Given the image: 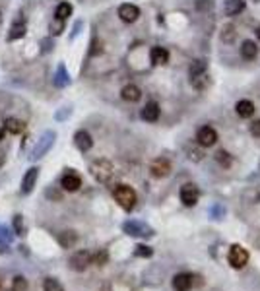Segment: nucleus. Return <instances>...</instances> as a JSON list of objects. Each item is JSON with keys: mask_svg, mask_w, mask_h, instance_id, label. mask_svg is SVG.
Wrapping results in <instances>:
<instances>
[{"mask_svg": "<svg viewBox=\"0 0 260 291\" xmlns=\"http://www.w3.org/2000/svg\"><path fill=\"white\" fill-rule=\"evenodd\" d=\"M113 198L115 202L125 210V212H132L136 202H138V196H136V191L129 187V185H117L113 189Z\"/></svg>", "mask_w": 260, "mask_h": 291, "instance_id": "f257e3e1", "label": "nucleus"}, {"mask_svg": "<svg viewBox=\"0 0 260 291\" xmlns=\"http://www.w3.org/2000/svg\"><path fill=\"white\" fill-rule=\"evenodd\" d=\"M123 231L129 237H138V239H152V237H156V229L152 226H148L146 222H140V220H127L123 224Z\"/></svg>", "mask_w": 260, "mask_h": 291, "instance_id": "f03ea898", "label": "nucleus"}, {"mask_svg": "<svg viewBox=\"0 0 260 291\" xmlns=\"http://www.w3.org/2000/svg\"><path fill=\"white\" fill-rule=\"evenodd\" d=\"M90 173L99 183H109L113 179V175H115V167L109 160L101 158V160H96V162L90 163Z\"/></svg>", "mask_w": 260, "mask_h": 291, "instance_id": "7ed1b4c3", "label": "nucleus"}, {"mask_svg": "<svg viewBox=\"0 0 260 291\" xmlns=\"http://www.w3.org/2000/svg\"><path fill=\"white\" fill-rule=\"evenodd\" d=\"M249 259H251V255H249V251L243 247V245H231L228 251V262L229 266L233 268V270H243L247 264H249Z\"/></svg>", "mask_w": 260, "mask_h": 291, "instance_id": "20e7f679", "label": "nucleus"}, {"mask_svg": "<svg viewBox=\"0 0 260 291\" xmlns=\"http://www.w3.org/2000/svg\"><path fill=\"white\" fill-rule=\"evenodd\" d=\"M68 266L74 272H86L92 266V253L90 251H76L70 259H68Z\"/></svg>", "mask_w": 260, "mask_h": 291, "instance_id": "39448f33", "label": "nucleus"}, {"mask_svg": "<svg viewBox=\"0 0 260 291\" xmlns=\"http://www.w3.org/2000/svg\"><path fill=\"white\" fill-rule=\"evenodd\" d=\"M179 198H181L183 206L193 208V206L198 204V200H200V191H198V187H196V185H193V183H187V185H183V187H181V191H179Z\"/></svg>", "mask_w": 260, "mask_h": 291, "instance_id": "423d86ee", "label": "nucleus"}, {"mask_svg": "<svg viewBox=\"0 0 260 291\" xmlns=\"http://www.w3.org/2000/svg\"><path fill=\"white\" fill-rule=\"evenodd\" d=\"M196 142L200 148H212L218 142V132L214 127H202L196 132Z\"/></svg>", "mask_w": 260, "mask_h": 291, "instance_id": "0eeeda50", "label": "nucleus"}, {"mask_svg": "<svg viewBox=\"0 0 260 291\" xmlns=\"http://www.w3.org/2000/svg\"><path fill=\"white\" fill-rule=\"evenodd\" d=\"M171 286L175 291H191L195 288V276L189 274V272H181V274H175L173 280H171Z\"/></svg>", "mask_w": 260, "mask_h": 291, "instance_id": "6e6552de", "label": "nucleus"}, {"mask_svg": "<svg viewBox=\"0 0 260 291\" xmlns=\"http://www.w3.org/2000/svg\"><path fill=\"white\" fill-rule=\"evenodd\" d=\"M55 144V132H47V134H43V138H41V142L35 146V150H33L32 158L33 160H41L49 150H51V146Z\"/></svg>", "mask_w": 260, "mask_h": 291, "instance_id": "1a4fd4ad", "label": "nucleus"}, {"mask_svg": "<svg viewBox=\"0 0 260 291\" xmlns=\"http://www.w3.org/2000/svg\"><path fill=\"white\" fill-rule=\"evenodd\" d=\"M61 187L65 189L66 193H76L82 187V177L78 173H74V171H68L61 179Z\"/></svg>", "mask_w": 260, "mask_h": 291, "instance_id": "9d476101", "label": "nucleus"}, {"mask_svg": "<svg viewBox=\"0 0 260 291\" xmlns=\"http://www.w3.org/2000/svg\"><path fill=\"white\" fill-rule=\"evenodd\" d=\"M150 173H152V177H156V179L167 177V175L171 173V163H169V160H165V158L154 160L152 165H150Z\"/></svg>", "mask_w": 260, "mask_h": 291, "instance_id": "9b49d317", "label": "nucleus"}, {"mask_svg": "<svg viewBox=\"0 0 260 291\" xmlns=\"http://www.w3.org/2000/svg\"><path fill=\"white\" fill-rule=\"evenodd\" d=\"M119 18L123 20V22H127V24H132V22H136L138 18H140V8L138 6H134V4H121L119 6Z\"/></svg>", "mask_w": 260, "mask_h": 291, "instance_id": "f8f14e48", "label": "nucleus"}, {"mask_svg": "<svg viewBox=\"0 0 260 291\" xmlns=\"http://www.w3.org/2000/svg\"><path fill=\"white\" fill-rule=\"evenodd\" d=\"M74 144H76V148L80 152H90L94 148V138H92V134L88 130H78L74 134Z\"/></svg>", "mask_w": 260, "mask_h": 291, "instance_id": "ddd939ff", "label": "nucleus"}, {"mask_svg": "<svg viewBox=\"0 0 260 291\" xmlns=\"http://www.w3.org/2000/svg\"><path fill=\"white\" fill-rule=\"evenodd\" d=\"M57 241H59V245H61L63 249H74L76 243H78V233H76L74 229H65V231L59 233Z\"/></svg>", "mask_w": 260, "mask_h": 291, "instance_id": "4468645a", "label": "nucleus"}, {"mask_svg": "<svg viewBox=\"0 0 260 291\" xmlns=\"http://www.w3.org/2000/svg\"><path fill=\"white\" fill-rule=\"evenodd\" d=\"M140 117H142L146 123H156V121L160 119V105H158L156 101H150V103H146V107L142 109Z\"/></svg>", "mask_w": 260, "mask_h": 291, "instance_id": "2eb2a0df", "label": "nucleus"}, {"mask_svg": "<svg viewBox=\"0 0 260 291\" xmlns=\"http://www.w3.org/2000/svg\"><path fill=\"white\" fill-rule=\"evenodd\" d=\"M37 177H39V169H37V167L28 169V173H26V175H24V179H22V193H24V194H32L33 187H35V181H37Z\"/></svg>", "mask_w": 260, "mask_h": 291, "instance_id": "dca6fc26", "label": "nucleus"}, {"mask_svg": "<svg viewBox=\"0 0 260 291\" xmlns=\"http://www.w3.org/2000/svg\"><path fill=\"white\" fill-rule=\"evenodd\" d=\"M235 111H237V115L241 117V119H251L253 115H255V103L253 101H249V99H241V101H237V105H235Z\"/></svg>", "mask_w": 260, "mask_h": 291, "instance_id": "f3484780", "label": "nucleus"}, {"mask_svg": "<svg viewBox=\"0 0 260 291\" xmlns=\"http://www.w3.org/2000/svg\"><path fill=\"white\" fill-rule=\"evenodd\" d=\"M150 61H152V65L156 66H163L169 63V51L165 49V47H154L152 51H150Z\"/></svg>", "mask_w": 260, "mask_h": 291, "instance_id": "a211bd4d", "label": "nucleus"}, {"mask_svg": "<svg viewBox=\"0 0 260 291\" xmlns=\"http://www.w3.org/2000/svg\"><path fill=\"white\" fill-rule=\"evenodd\" d=\"M257 55H259V45H257L255 41L247 39V41L241 43V57H243L245 61H255Z\"/></svg>", "mask_w": 260, "mask_h": 291, "instance_id": "6ab92c4d", "label": "nucleus"}, {"mask_svg": "<svg viewBox=\"0 0 260 291\" xmlns=\"http://www.w3.org/2000/svg\"><path fill=\"white\" fill-rule=\"evenodd\" d=\"M121 97H123L125 101H129V103H136V101H140V97H142V90H140L138 86H134V84H129V86L123 88Z\"/></svg>", "mask_w": 260, "mask_h": 291, "instance_id": "aec40b11", "label": "nucleus"}, {"mask_svg": "<svg viewBox=\"0 0 260 291\" xmlns=\"http://www.w3.org/2000/svg\"><path fill=\"white\" fill-rule=\"evenodd\" d=\"M245 4H247V0H226L224 10L228 16H237L239 12L245 10Z\"/></svg>", "mask_w": 260, "mask_h": 291, "instance_id": "412c9836", "label": "nucleus"}, {"mask_svg": "<svg viewBox=\"0 0 260 291\" xmlns=\"http://www.w3.org/2000/svg\"><path fill=\"white\" fill-rule=\"evenodd\" d=\"M4 130L16 136V134H20V132L24 130V123L18 121V119H14V117H10V119H6V123H4Z\"/></svg>", "mask_w": 260, "mask_h": 291, "instance_id": "4be33fe9", "label": "nucleus"}, {"mask_svg": "<svg viewBox=\"0 0 260 291\" xmlns=\"http://www.w3.org/2000/svg\"><path fill=\"white\" fill-rule=\"evenodd\" d=\"M134 257L136 259H152L154 257V249L150 245H144V243H138L134 247Z\"/></svg>", "mask_w": 260, "mask_h": 291, "instance_id": "5701e85b", "label": "nucleus"}, {"mask_svg": "<svg viewBox=\"0 0 260 291\" xmlns=\"http://www.w3.org/2000/svg\"><path fill=\"white\" fill-rule=\"evenodd\" d=\"M206 68H208V65H206L204 59L195 61V63L191 65V68H189V76H191V80L196 78V76H200V74H206Z\"/></svg>", "mask_w": 260, "mask_h": 291, "instance_id": "b1692460", "label": "nucleus"}, {"mask_svg": "<svg viewBox=\"0 0 260 291\" xmlns=\"http://www.w3.org/2000/svg\"><path fill=\"white\" fill-rule=\"evenodd\" d=\"M216 162L220 163L224 169H229L233 165V156L229 152H226V150H218L216 152Z\"/></svg>", "mask_w": 260, "mask_h": 291, "instance_id": "393cba45", "label": "nucleus"}, {"mask_svg": "<svg viewBox=\"0 0 260 291\" xmlns=\"http://www.w3.org/2000/svg\"><path fill=\"white\" fill-rule=\"evenodd\" d=\"M43 291H65V286L57 278H45L43 280Z\"/></svg>", "mask_w": 260, "mask_h": 291, "instance_id": "a878e982", "label": "nucleus"}, {"mask_svg": "<svg viewBox=\"0 0 260 291\" xmlns=\"http://www.w3.org/2000/svg\"><path fill=\"white\" fill-rule=\"evenodd\" d=\"M24 35H26V24H24V22H16V24L12 26L10 33H8V39L14 41V39H22Z\"/></svg>", "mask_w": 260, "mask_h": 291, "instance_id": "bb28decb", "label": "nucleus"}, {"mask_svg": "<svg viewBox=\"0 0 260 291\" xmlns=\"http://www.w3.org/2000/svg\"><path fill=\"white\" fill-rule=\"evenodd\" d=\"M68 16H72V6L68 2H61L57 6V10H55V18L57 20H66Z\"/></svg>", "mask_w": 260, "mask_h": 291, "instance_id": "cd10ccee", "label": "nucleus"}, {"mask_svg": "<svg viewBox=\"0 0 260 291\" xmlns=\"http://www.w3.org/2000/svg\"><path fill=\"white\" fill-rule=\"evenodd\" d=\"M12 290L28 291V280H26L24 276H14V280H12Z\"/></svg>", "mask_w": 260, "mask_h": 291, "instance_id": "c85d7f7f", "label": "nucleus"}, {"mask_svg": "<svg viewBox=\"0 0 260 291\" xmlns=\"http://www.w3.org/2000/svg\"><path fill=\"white\" fill-rule=\"evenodd\" d=\"M191 82H193V86H195L196 90H204L206 86H210V78H208L206 74H200V76H196V78H193Z\"/></svg>", "mask_w": 260, "mask_h": 291, "instance_id": "c756f323", "label": "nucleus"}, {"mask_svg": "<svg viewBox=\"0 0 260 291\" xmlns=\"http://www.w3.org/2000/svg\"><path fill=\"white\" fill-rule=\"evenodd\" d=\"M107 253L105 251H99V253H92V264H98V266H103L107 262Z\"/></svg>", "mask_w": 260, "mask_h": 291, "instance_id": "7c9ffc66", "label": "nucleus"}, {"mask_svg": "<svg viewBox=\"0 0 260 291\" xmlns=\"http://www.w3.org/2000/svg\"><path fill=\"white\" fill-rule=\"evenodd\" d=\"M63 30H65V20H57V18H55V20L51 22V33H53V35H61Z\"/></svg>", "mask_w": 260, "mask_h": 291, "instance_id": "2f4dec72", "label": "nucleus"}, {"mask_svg": "<svg viewBox=\"0 0 260 291\" xmlns=\"http://www.w3.org/2000/svg\"><path fill=\"white\" fill-rule=\"evenodd\" d=\"M224 216H226V208H224L222 204H216V206L212 208V218H214L216 222H220V220H224Z\"/></svg>", "mask_w": 260, "mask_h": 291, "instance_id": "473e14b6", "label": "nucleus"}, {"mask_svg": "<svg viewBox=\"0 0 260 291\" xmlns=\"http://www.w3.org/2000/svg\"><path fill=\"white\" fill-rule=\"evenodd\" d=\"M222 39H224L226 43L233 41V39H235V26H231V24L226 26V28H224V33H222Z\"/></svg>", "mask_w": 260, "mask_h": 291, "instance_id": "72a5a7b5", "label": "nucleus"}, {"mask_svg": "<svg viewBox=\"0 0 260 291\" xmlns=\"http://www.w3.org/2000/svg\"><path fill=\"white\" fill-rule=\"evenodd\" d=\"M14 229L18 235H26V229H24V218L22 216H16L14 218Z\"/></svg>", "mask_w": 260, "mask_h": 291, "instance_id": "f704fd0d", "label": "nucleus"}, {"mask_svg": "<svg viewBox=\"0 0 260 291\" xmlns=\"http://www.w3.org/2000/svg\"><path fill=\"white\" fill-rule=\"evenodd\" d=\"M57 86H66L68 84V76H66V70H65V66H61L59 68V74H57Z\"/></svg>", "mask_w": 260, "mask_h": 291, "instance_id": "c9c22d12", "label": "nucleus"}, {"mask_svg": "<svg viewBox=\"0 0 260 291\" xmlns=\"http://www.w3.org/2000/svg\"><path fill=\"white\" fill-rule=\"evenodd\" d=\"M251 134L255 136V138H260V119L259 121H255V123H251Z\"/></svg>", "mask_w": 260, "mask_h": 291, "instance_id": "e433bc0d", "label": "nucleus"}, {"mask_svg": "<svg viewBox=\"0 0 260 291\" xmlns=\"http://www.w3.org/2000/svg\"><path fill=\"white\" fill-rule=\"evenodd\" d=\"M4 162H6V158H4V154H0V167L4 165Z\"/></svg>", "mask_w": 260, "mask_h": 291, "instance_id": "4c0bfd02", "label": "nucleus"}, {"mask_svg": "<svg viewBox=\"0 0 260 291\" xmlns=\"http://www.w3.org/2000/svg\"><path fill=\"white\" fill-rule=\"evenodd\" d=\"M4 134H6V130H4V129H0V142L4 140Z\"/></svg>", "mask_w": 260, "mask_h": 291, "instance_id": "58836bf2", "label": "nucleus"}, {"mask_svg": "<svg viewBox=\"0 0 260 291\" xmlns=\"http://www.w3.org/2000/svg\"><path fill=\"white\" fill-rule=\"evenodd\" d=\"M257 37H259V39H260V26H259V28H257Z\"/></svg>", "mask_w": 260, "mask_h": 291, "instance_id": "ea45409f", "label": "nucleus"}, {"mask_svg": "<svg viewBox=\"0 0 260 291\" xmlns=\"http://www.w3.org/2000/svg\"><path fill=\"white\" fill-rule=\"evenodd\" d=\"M0 22H2V14H0Z\"/></svg>", "mask_w": 260, "mask_h": 291, "instance_id": "a19ab883", "label": "nucleus"}, {"mask_svg": "<svg viewBox=\"0 0 260 291\" xmlns=\"http://www.w3.org/2000/svg\"><path fill=\"white\" fill-rule=\"evenodd\" d=\"M0 288H2V284H0Z\"/></svg>", "mask_w": 260, "mask_h": 291, "instance_id": "79ce46f5", "label": "nucleus"}, {"mask_svg": "<svg viewBox=\"0 0 260 291\" xmlns=\"http://www.w3.org/2000/svg\"><path fill=\"white\" fill-rule=\"evenodd\" d=\"M12 291H14V290H12Z\"/></svg>", "mask_w": 260, "mask_h": 291, "instance_id": "37998d69", "label": "nucleus"}]
</instances>
